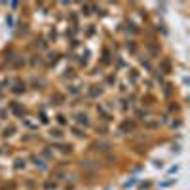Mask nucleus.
I'll return each instance as SVG.
<instances>
[{"mask_svg": "<svg viewBox=\"0 0 190 190\" xmlns=\"http://www.w3.org/2000/svg\"><path fill=\"white\" fill-rule=\"evenodd\" d=\"M51 135H55V137H61V131H59V129H53V131H51Z\"/></svg>", "mask_w": 190, "mask_h": 190, "instance_id": "7ed1b4c3", "label": "nucleus"}, {"mask_svg": "<svg viewBox=\"0 0 190 190\" xmlns=\"http://www.w3.org/2000/svg\"><path fill=\"white\" fill-rule=\"evenodd\" d=\"M93 148H97V150H109L110 145H107V143H95Z\"/></svg>", "mask_w": 190, "mask_h": 190, "instance_id": "f257e3e1", "label": "nucleus"}, {"mask_svg": "<svg viewBox=\"0 0 190 190\" xmlns=\"http://www.w3.org/2000/svg\"><path fill=\"white\" fill-rule=\"evenodd\" d=\"M78 122H80V124H84V126H87V124H90V120H87V116H86V114H78Z\"/></svg>", "mask_w": 190, "mask_h": 190, "instance_id": "f03ea898", "label": "nucleus"}]
</instances>
